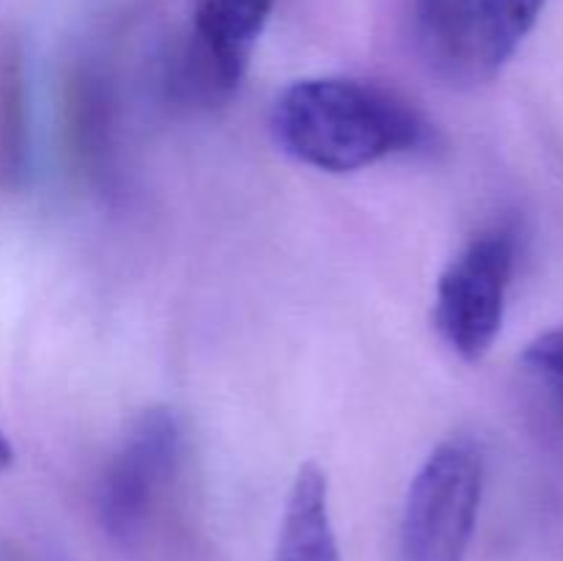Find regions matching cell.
<instances>
[{
	"instance_id": "5",
	"label": "cell",
	"mask_w": 563,
	"mask_h": 561,
	"mask_svg": "<svg viewBox=\"0 0 563 561\" xmlns=\"http://www.w3.org/2000/svg\"><path fill=\"white\" fill-rule=\"evenodd\" d=\"M273 9L275 0H198L190 36L170 64V97L187 108L234 97Z\"/></svg>"
},
{
	"instance_id": "9",
	"label": "cell",
	"mask_w": 563,
	"mask_h": 561,
	"mask_svg": "<svg viewBox=\"0 0 563 561\" xmlns=\"http://www.w3.org/2000/svg\"><path fill=\"white\" fill-rule=\"evenodd\" d=\"M522 366L544 388L553 391L559 402H563V324L548 330V333H542L526 346Z\"/></svg>"
},
{
	"instance_id": "2",
	"label": "cell",
	"mask_w": 563,
	"mask_h": 561,
	"mask_svg": "<svg viewBox=\"0 0 563 561\" xmlns=\"http://www.w3.org/2000/svg\"><path fill=\"white\" fill-rule=\"evenodd\" d=\"M544 6L548 0H418V53L445 86H487L537 28Z\"/></svg>"
},
{
	"instance_id": "8",
	"label": "cell",
	"mask_w": 563,
	"mask_h": 561,
	"mask_svg": "<svg viewBox=\"0 0 563 561\" xmlns=\"http://www.w3.org/2000/svg\"><path fill=\"white\" fill-rule=\"evenodd\" d=\"M27 168V86L20 44H0V187L11 190Z\"/></svg>"
},
{
	"instance_id": "7",
	"label": "cell",
	"mask_w": 563,
	"mask_h": 561,
	"mask_svg": "<svg viewBox=\"0 0 563 561\" xmlns=\"http://www.w3.org/2000/svg\"><path fill=\"white\" fill-rule=\"evenodd\" d=\"M273 561H341L328 476L313 462L302 465L291 482Z\"/></svg>"
},
{
	"instance_id": "1",
	"label": "cell",
	"mask_w": 563,
	"mask_h": 561,
	"mask_svg": "<svg viewBox=\"0 0 563 561\" xmlns=\"http://www.w3.org/2000/svg\"><path fill=\"white\" fill-rule=\"evenodd\" d=\"M275 143L324 174H352L432 143V124L405 97L357 77H306L269 113Z\"/></svg>"
},
{
	"instance_id": "6",
	"label": "cell",
	"mask_w": 563,
	"mask_h": 561,
	"mask_svg": "<svg viewBox=\"0 0 563 561\" xmlns=\"http://www.w3.org/2000/svg\"><path fill=\"white\" fill-rule=\"evenodd\" d=\"M181 457L185 429L170 407H152L132 421L99 482V517L110 537L132 539L143 531L179 473Z\"/></svg>"
},
{
	"instance_id": "10",
	"label": "cell",
	"mask_w": 563,
	"mask_h": 561,
	"mask_svg": "<svg viewBox=\"0 0 563 561\" xmlns=\"http://www.w3.org/2000/svg\"><path fill=\"white\" fill-rule=\"evenodd\" d=\"M11 462H14V449H11L9 438H5L3 429H0V471H5Z\"/></svg>"
},
{
	"instance_id": "4",
	"label": "cell",
	"mask_w": 563,
	"mask_h": 561,
	"mask_svg": "<svg viewBox=\"0 0 563 561\" xmlns=\"http://www.w3.org/2000/svg\"><path fill=\"white\" fill-rule=\"evenodd\" d=\"M517 237L506 226L473 237L440 273L434 328L462 361L476 363L493 350L506 317Z\"/></svg>"
},
{
	"instance_id": "3",
	"label": "cell",
	"mask_w": 563,
	"mask_h": 561,
	"mask_svg": "<svg viewBox=\"0 0 563 561\" xmlns=\"http://www.w3.org/2000/svg\"><path fill=\"white\" fill-rule=\"evenodd\" d=\"M484 495V454L467 435L434 446L412 476L399 526V561H465Z\"/></svg>"
}]
</instances>
